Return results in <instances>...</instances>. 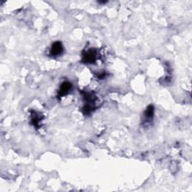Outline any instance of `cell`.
Instances as JSON below:
<instances>
[{
    "label": "cell",
    "instance_id": "cell-1",
    "mask_svg": "<svg viewBox=\"0 0 192 192\" xmlns=\"http://www.w3.org/2000/svg\"><path fill=\"white\" fill-rule=\"evenodd\" d=\"M97 57V51L96 50L91 49L90 51H86L83 56V62L84 63H94Z\"/></svg>",
    "mask_w": 192,
    "mask_h": 192
},
{
    "label": "cell",
    "instance_id": "cell-2",
    "mask_svg": "<svg viewBox=\"0 0 192 192\" xmlns=\"http://www.w3.org/2000/svg\"><path fill=\"white\" fill-rule=\"evenodd\" d=\"M71 88H72V85L68 81H65V82L62 83L59 88V97H62V96H65V95H67L69 92L71 91Z\"/></svg>",
    "mask_w": 192,
    "mask_h": 192
},
{
    "label": "cell",
    "instance_id": "cell-3",
    "mask_svg": "<svg viewBox=\"0 0 192 192\" xmlns=\"http://www.w3.org/2000/svg\"><path fill=\"white\" fill-rule=\"evenodd\" d=\"M62 52H63V47H62V44L61 42L56 41V42L53 44L51 49V54L52 56H59V55L62 54Z\"/></svg>",
    "mask_w": 192,
    "mask_h": 192
},
{
    "label": "cell",
    "instance_id": "cell-4",
    "mask_svg": "<svg viewBox=\"0 0 192 192\" xmlns=\"http://www.w3.org/2000/svg\"><path fill=\"white\" fill-rule=\"evenodd\" d=\"M94 110H95V107L92 106V104H90V103L86 104V105H84L83 107V113L84 114H86V115L92 113Z\"/></svg>",
    "mask_w": 192,
    "mask_h": 192
},
{
    "label": "cell",
    "instance_id": "cell-5",
    "mask_svg": "<svg viewBox=\"0 0 192 192\" xmlns=\"http://www.w3.org/2000/svg\"><path fill=\"white\" fill-rule=\"evenodd\" d=\"M83 98L87 101V103H90V104L93 103L96 99V97L95 95L92 93H90V92H83Z\"/></svg>",
    "mask_w": 192,
    "mask_h": 192
},
{
    "label": "cell",
    "instance_id": "cell-6",
    "mask_svg": "<svg viewBox=\"0 0 192 192\" xmlns=\"http://www.w3.org/2000/svg\"><path fill=\"white\" fill-rule=\"evenodd\" d=\"M41 120V117L37 114L36 113H35L34 114H32V123L36 127H38L39 125V122Z\"/></svg>",
    "mask_w": 192,
    "mask_h": 192
},
{
    "label": "cell",
    "instance_id": "cell-7",
    "mask_svg": "<svg viewBox=\"0 0 192 192\" xmlns=\"http://www.w3.org/2000/svg\"><path fill=\"white\" fill-rule=\"evenodd\" d=\"M154 116V107L152 105L148 107V108L146 109L145 112V116L147 119H152Z\"/></svg>",
    "mask_w": 192,
    "mask_h": 192
}]
</instances>
